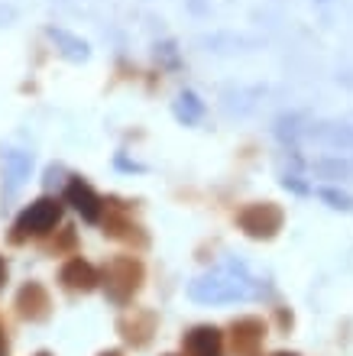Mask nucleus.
<instances>
[{"mask_svg":"<svg viewBox=\"0 0 353 356\" xmlns=\"http://www.w3.org/2000/svg\"><path fill=\"white\" fill-rule=\"evenodd\" d=\"M262 295V285L250 275L243 263H223L214 272L188 285V298L198 305H230V301H253Z\"/></svg>","mask_w":353,"mask_h":356,"instance_id":"nucleus-1","label":"nucleus"},{"mask_svg":"<svg viewBox=\"0 0 353 356\" xmlns=\"http://www.w3.org/2000/svg\"><path fill=\"white\" fill-rule=\"evenodd\" d=\"M146 279V266L136 256H113L111 263L101 269V289L111 305H130L136 298V291L143 289Z\"/></svg>","mask_w":353,"mask_h":356,"instance_id":"nucleus-2","label":"nucleus"},{"mask_svg":"<svg viewBox=\"0 0 353 356\" xmlns=\"http://www.w3.org/2000/svg\"><path fill=\"white\" fill-rule=\"evenodd\" d=\"M62 211H65V204H62L58 197H52V195L36 197V201L23 207L19 217L13 220V227H10V243L23 246L26 240H33V236H46L49 230L62 220Z\"/></svg>","mask_w":353,"mask_h":356,"instance_id":"nucleus-3","label":"nucleus"},{"mask_svg":"<svg viewBox=\"0 0 353 356\" xmlns=\"http://www.w3.org/2000/svg\"><path fill=\"white\" fill-rule=\"evenodd\" d=\"M285 224V211L276 201H253L237 211V227L250 240H272Z\"/></svg>","mask_w":353,"mask_h":356,"instance_id":"nucleus-4","label":"nucleus"},{"mask_svg":"<svg viewBox=\"0 0 353 356\" xmlns=\"http://www.w3.org/2000/svg\"><path fill=\"white\" fill-rule=\"evenodd\" d=\"M107 217H104V234L111 236V240H123V243H133V246H149V236L143 234V227L136 224L130 217V207L120 204L117 197H107V204H104Z\"/></svg>","mask_w":353,"mask_h":356,"instance_id":"nucleus-5","label":"nucleus"},{"mask_svg":"<svg viewBox=\"0 0 353 356\" xmlns=\"http://www.w3.org/2000/svg\"><path fill=\"white\" fill-rule=\"evenodd\" d=\"M156 327H159V314L152 308H133L117 318V334L133 350L149 347V340L156 337Z\"/></svg>","mask_w":353,"mask_h":356,"instance_id":"nucleus-6","label":"nucleus"},{"mask_svg":"<svg viewBox=\"0 0 353 356\" xmlns=\"http://www.w3.org/2000/svg\"><path fill=\"white\" fill-rule=\"evenodd\" d=\"M65 204H72L78 214H81V220H88V224H101L104 220V201L97 191H94L88 181H84L81 175H72L65 185Z\"/></svg>","mask_w":353,"mask_h":356,"instance_id":"nucleus-7","label":"nucleus"},{"mask_svg":"<svg viewBox=\"0 0 353 356\" xmlns=\"http://www.w3.org/2000/svg\"><path fill=\"white\" fill-rule=\"evenodd\" d=\"M17 314L29 324H46L52 318V295L42 282H26L17 291Z\"/></svg>","mask_w":353,"mask_h":356,"instance_id":"nucleus-8","label":"nucleus"},{"mask_svg":"<svg viewBox=\"0 0 353 356\" xmlns=\"http://www.w3.org/2000/svg\"><path fill=\"white\" fill-rule=\"evenodd\" d=\"M266 340V321L262 318H237L230 324V350L233 356H260Z\"/></svg>","mask_w":353,"mask_h":356,"instance_id":"nucleus-9","label":"nucleus"},{"mask_svg":"<svg viewBox=\"0 0 353 356\" xmlns=\"http://www.w3.org/2000/svg\"><path fill=\"white\" fill-rule=\"evenodd\" d=\"M58 282H62V289L88 295V291H94L101 285V272L94 269L88 259H81V256H72V259H65V266L58 269Z\"/></svg>","mask_w":353,"mask_h":356,"instance_id":"nucleus-10","label":"nucleus"},{"mask_svg":"<svg viewBox=\"0 0 353 356\" xmlns=\"http://www.w3.org/2000/svg\"><path fill=\"white\" fill-rule=\"evenodd\" d=\"M182 356H223V334L214 324H198V327L185 330Z\"/></svg>","mask_w":353,"mask_h":356,"instance_id":"nucleus-11","label":"nucleus"},{"mask_svg":"<svg viewBox=\"0 0 353 356\" xmlns=\"http://www.w3.org/2000/svg\"><path fill=\"white\" fill-rule=\"evenodd\" d=\"M175 117L182 123H198L201 117H205V104L198 101V94L191 91H182L175 101Z\"/></svg>","mask_w":353,"mask_h":356,"instance_id":"nucleus-12","label":"nucleus"},{"mask_svg":"<svg viewBox=\"0 0 353 356\" xmlns=\"http://www.w3.org/2000/svg\"><path fill=\"white\" fill-rule=\"evenodd\" d=\"M49 39H56V42H62V52H65L68 58H74V62H81V58H88V46H84L81 39H74L68 36L65 29H56V26H49Z\"/></svg>","mask_w":353,"mask_h":356,"instance_id":"nucleus-13","label":"nucleus"},{"mask_svg":"<svg viewBox=\"0 0 353 356\" xmlns=\"http://www.w3.org/2000/svg\"><path fill=\"white\" fill-rule=\"evenodd\" d=\"M3 165H7V175H10V191H17L23 175L29 172V159L23 152H3Z\"/></svg>","mask_w":353,"mask_h":356,"instance_id":"nucleus-14","label":"nucleus"},{"mask_svg":"<svg viewBox=\"0 0 353 356\" xmlns=\"http://www.w3.org/2000/svg\"><path fill=\"white\" fill-rule=\"evenodd\" d=\"M317 197L327 201L331 207H337V211H350L353 207V197L344 195V191H337V188H317Z\"/></svg>","mask_w":353,"mask_h":356,"instance_id":"nucleus-15","label":"nucleus"},{"mask_svg":"<svg viewBox=\"0 0 353 356\" xmlns=\"http://www.w3.org/2000/svg\"><path fill=\"white\" fill-rule=\"evenodd\" d=\"M68 246H74V230H72V227H65V230H62V240H56V243H52V250H56V253H62V250H68Z\"/></svg>","mask_w":353,"mask_h":356,"instance_id":"nucleus-16","label":"nucleus"},{"mask_svg":"<svg viewBox=\"0 0 353 356\" xmlns=\"http://www.w3.org/2000/svg\"><path fill=\"white\" fill-rule=\"evenodd\" d=\"M282 185H285V188H292L295 195H308V185H301V181H298L295 175H285V178H282Z\"/></svg>","mask_w":353,"mask_h":356,"instance_id":"nucleus-17","label":"nucleus"},{"mask_svg":"<svg viewBox=\"0 0 353 356\" xmlns=\"http://www.w3.org/2000/svg\"><path fill=\"white\" fill-rule=\"evenodd\" d=\"M7 282V266H3V256H0V285Z\"/></svg>","mask_w":353,"mask_h":356,"instance_id":"nucleus-18","label":"nucleus"},{"mask_svg":"<svg viewBox=\"0 0 353 356\" xmlns=\"http://www.w3.org/2000/svg\"><path fill=\"white\" fill-rule=\"evenodd\" d=\"M97 356H123L120 350H104V353H97Z\"/></svg>","mask_w":353,"mask_h":356,"instance_id":"nucleus-19","label":"nucleus"},{"mask_svg":"<svg viewBox=\"0 0 353 356\" xmlns=\"http://www.w3.org/2000/svg\"><path fill=\"white\" fill-rule=\"evenodd\" d=\"M0 356H3V321H0Z\"/></svg>","mask_w":353,"mask_h":356,"instance_id":"nucleus-20","label":"nucleus"},{"mask_svg":"<svg viewBox=\"0 0 353 356\" xmlns=\"http://www.w3.org/2000/svg\"><path fill=\"white\" fill-rule=\"evenodd\" d=\"M36 356H52V353H49V350H39V353Z\"/></svg>","mask_w":353,"mask_h":356,"instance_id":"nucleus-21","label":"nucleus"},{"mask_svg":"<svg viewBox=\"0 0 353 356\" xmlns=\"http://www.w3.org/2000/svg\"><path fill=\"white\" fill-rule=\"evenodd\" d=\"M272 356H295V353H272Z\"/></svg>","mask_w":353,"mask_h":356,"instance_id":"nucleus-22","label":"nucleus"},{"mask_svg":"<svg viewBox=\"0 0 353 356\" xmlns=\"http://www.w3.org/2000/svg\"><path fill=\"white\" fill-rule=\"evenodd\" d=\"M162 356H175V353H162Z\"/></svg>","mask_w":353,"mask_h":356,"instance_id":"nucleus-23","label":"nucleus"}]
</instances>
